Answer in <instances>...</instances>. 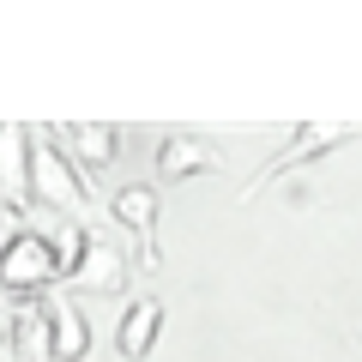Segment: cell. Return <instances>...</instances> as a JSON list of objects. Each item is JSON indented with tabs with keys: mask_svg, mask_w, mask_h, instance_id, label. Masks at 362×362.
<instances>
[{
	"mask_svg": "<svg viewBox=\"0 0 362 362\" xmlns=\"http://www.w3.org/2000/svg\"><path fill=\"white\" fill-rule=\"evenodd\" d=\"M356 139V127H350V121H302V127H290V139L278 145V151L266 157V163L254 169V181H242V206L247 199H259L272 187V181H284L290 169H302V163H314V157H326V151H338V145H350Z\"/></svg>",
	"mask_w": 362,
	"mask_h": 362,
	"instance_id": "2",
	"label": "cell"
},
{
	"mask_svg": "<svg viewBox=\"0 0 362 362\" xmlns=\"http://www.w3.org/2000/svg\"><path fill=\"white\" fill-rule=\"evenodd\" d=\"M49 133H61V145L78 163V175H97V169H109L121 157V127L115 121H66V127H49Z\"/></svg>",
	"mask_w": 362,
	"mask_h": 362,
	"instance_id": "7",
	"label": "cell"
},
{
	"mask_svg": "<svg viewBox=\"0 0 362 362\" xmlns=\"http://www.w3.org/2000/svg\"><path fill=\"white\" fill-rule=\"evenodd\" d=\"M223 157L211 139H199V133H169L163 145H157V181H194V175H211Z\"/></svg>",
	"mask_w": 362,
	"mask_h": 362,
	"instance_id": "8",
	"label": "cell"
},
{
	"mask_svg": "<svg viewBox=\"0 0 362 362\" xmlns=\"http://www.w3.org/2000/svg\"><path fill=\"white\" fill-rule=\"evenodd\" d=\"M109 211H115V230H127L133 242H139V266H145V272L163 266V254H157V187L127 181V187L109 199Z\"/></svg>",
	"mask_w": 362,
	"mask_h": 362,
	"instance_id": "5",
	"label": "cell"
},
{
	"mask_svg": "<svg viewBox=\"0 0 362 362\" xmlns=\"http://www.w3.org/2000/svg\"><path fill=\"white\" fill-rule=\"evenodd\" d=\"M0 278H6V290H49V284H61L66 266H61V247H54V235L30 230V235H18V242H6Z\"/></svg>",
	"mask_w": 362,
	"mask_h": 362,
	"instance_id": "4",
	"label": "cell"
},
{
	"mask_svg": "<svg viewBox=\"0 0 362 362\" xmlns=\"http://www.w3.org/2000/svg\"><path fill=\"white\" fill-rule=\"evenodd\" d=\"M30 206L54 211L66 223H85L90 211V181L78 175V163L54 139H30Z\"/></svg>",
	"mask_w": 362,
	"mask_h": 362,
	"instance_id": "1",
	"label": "cell"
},
{
	"mask_svg": "<svg viewBox=\"0 0 362 362\" xmlns=\"http://www.w3.org/2000/svg\"><path fill=\"white\" fill-rule=\"evenodd\" d=\"M157 326H163V302L157 296H133L121 308V326H115V356L121 362H145L157 344Z\"/></svg>",
	"mask_w": 362,
	"mask_h": 362,
	"instance_id": "9",
	"label": "cell"
},
{
	"mask_svg": "<svg viewBox=\"0 0 362 362\" xmlns=\"http://www.w3.org/2000/svg\"><path fill=\"white\" fill-rule=\"evenodd\" d=\"M6 350L13 362H54V302L42 290H6Z\"/></svg>",
	"mask_w": 362,
	"mask_h": 362,
	"instance_id": "3",
	"label": "cell"
},
{
	"mask_svg": "<svg viewBox=\"0 0 362 362\" xmlns=\"http://www.w3.org/2000/svg\"><path fill=\"white\" fill-rule=\"evenodd\" d=\"M66 284H73L78 296H127V247H121L115 235H90L85 259H78V272Z\"/></svg>",
	"mask_w": 362,
	"mask_h": 362,
	"instance_id": "6",
	"label": "cell"
},
{
	"mask_svg": "<svg viewBox=\"0 0 362 362\" xmlns=\"http://www.w3.org/2000/svg\"><path fill=\"white\" fill-rule=\"evenodd\" d=\"M90 356V320L73 302H54V362H85Z\"/></svg>",
	"mask_w": 362,
	"mask_h": 362,
	"instance_id": "10",
	"label": "cell"
}]
</instances>
